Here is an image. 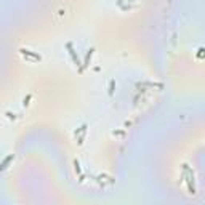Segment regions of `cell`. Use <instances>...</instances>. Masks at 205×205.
Masks as SVG:
<instances>
[{"mask_svg": "<svg viewBox=\"0 0 205 205\" xmlns=\"http://www.w3.org/2000/svg\"><path fill=\"white\" fill-rule=\"evenodd\" d=\"M68 48H69V53H71V56H72V60H74V63H76L77 66H80V63H79V56L76 55V51L72 50V45L71 43H68Z\"/></svg>", "mask_w": 205, "mask_h": 205, "instance_id": "obj_3", "label": "cell"}, {"mask_svg": "<svg viewBox=\"0 0 205 205\" xmlns=\"http://www.w3.org/2000/svg\"><path fill=\"white\" fill-rule=\"evenodd\" d=\"M109 93H111V95L114 93V80L111 82V90H109Z\"/></svg>", "mask_w": 205, "mask_h": 205, "instance_id": "obj_6", "label": "cell"}, {"mask_svg": "<svg viewBox=\"0 0 205 205\" xmlns=\"http://www.w3.org/2000/svg\"><path fill=\"white\" fill-rule=\"evenodd\" d=\"M93 48H90L88 50V53H87V58H85V66H88V61H90V58H92V55H93Z\"/></svg>", "mask_w": 205, "mask_h": 205, "instance_id": "obj_4", "label": "cell"}, {"mask_svg": "<svg viewBox=\"0 0 205 205\" xmlns=\"http://www.w3.org/2000/svg\"><path fill=\"white\" fill-rule=\"evenodd\" d=\"M13 159H15V156H13V154H10V156L7 157V159L3 160L2 164H0V172H3V170H5V168L8 167V164H10V162H11V160H13Z\"/></svg>", "mask_w": 205, "mask_h": 205, "instance_id": "obj_2", "label": "cell"}, {"mask_svg": "<svg viewBox=\"0 0 205 205\" xmlns=\"http://www.w3.org/2000/svg\"><path fill=\"white\" fill-rule=\"evenodd\" d=\"M29 100H31V95H27V98H24V106H27V104H29V102H27Z\"/></svg>", "mask_w": 205, "mask_h": 205, "instance_id": "obj_5", "label": "cell"}, {"mask_svg": "<svg viewBox=\"0 0 205 205\" xmlns=\"http://www.w3.org/2000/svg\"><path fill=\"white\" fill-rule=\"evenodd\" d=\"M21 53L24 55V56H29V58H32V60H35V61H40V56H39L37 53H34V51H31V50L21 48Z\"/></svg>", "mask_w": 205, "mask_h": 205, "instance_id": "obj_1", "label": "cell"}]
</instances>
